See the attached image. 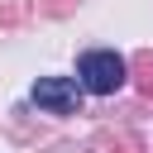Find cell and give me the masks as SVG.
<instances>
[{
	"mask_svg": "<svg viewBox=\"0 0 153 153\" xmlns=\"http://www.w3.org/2000/svg\"><path fill=\"white\" fill-rule=\"evenodd\" d=\"M33 105L48 115H72L81 105V86L72 76H38L33 81Z\"/></svg>",
	"mask_w": 153,
	"mask_h": 153,
	"instance_id": "cell-2",
	"label": "cell"
},
{
	"mask_svg": "<svg viewBox=\"0 0 153 153\" xmlns=\"http://www.w3.org/2000/svg\"><path fill=\"white\" fill-rule=\"evenodd\" d=\"M124 72H129V62H124L120 53H110V48L86 53V57H81V67H76L81 91H96V96H115V91L124 86Z\"/></svg>",
	"mask_w": 153,
	"mask_h": 153,
	"instance_id": "cell-1",
	"label": "cell"
},
{
	"mask_svg": "<svg viewBox=\"0 0 153 153\" xmlns=\"http://www.w3.org/2000/svg\"><path fill=\"white\" fill-rule=\"evenodd\" d=\"M24 10H29L24 0H0V24H19V19H24Z\"/></svg>",
	"mask_w": 153,
	"mask_h": 153,
	"instance_id": "cell-4",
	"label": "cell"
},
{
	"mask_svg": "<svg viewBox=\"0 0 153 153\" xmlns=\"http://www.w3.org/2000/svg\"><path fill=\"white\" fill-rule=\"evenodd\" d=\"M38 10H43V14H67V10H72V0H43Z\"/></svg>",
	"mask_w": 153,
	"mask_h": 153,
	"instance_id": "cell-5",
	"label": "cell"
},
{
	"mask_svg": "<svg viewBox=\"0 0 153 153\" xmlns=\"http://www.w3.org/2000/svg\"><path fill=\"white\" fill-rule=\"evenodd\" d=\"M134 81H139V91L143 96H153V53H134Z\"/></svg>",
	"mask_w": 153,
	"mask_h": 153,
	"instance_id": "cell-3",
	"label": "cell"
}]
</instances>
